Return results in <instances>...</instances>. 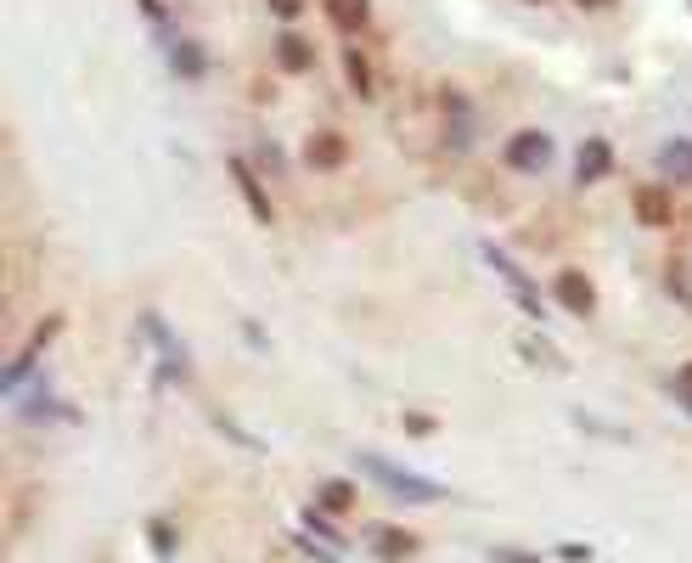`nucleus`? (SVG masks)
Instances as JSON below:
<instances>
[{"instance_id": "obj_1", "label": "nucleus", "mask_w": 692, "mask_h": 563, "mask_svg": "<svg viewBox=\"0 0 692 563\" xmlns=\"http://www.w3.org/2000/svg\"><path fill=\"white\" fill-rule=\"evenodd\" d=\"M360 474H372L383 490L406 495V502H445L440 485H428V479H417V474H406V468H394V462H383L378 451H360Z\"/></svg>"}, {"instance_id": "obj_2", "label": "nucleus", "mask_w": 692, "mask_h": 563, "mask_svg": "<svg viewBox=\"0 0 692 563\" xmlns=\"http://www.w3.org/2000/svg\"><path fill=\"white\" fill-rule=\"evenodd\" d=\"M502 158H507V170L535 175V170H546V163H552V136H546V130H518Z\"/></svg>"}, {"instance_id": "obj_3", "label": "nucleus", "mask_w": 692, "mask_h": 563, "mask_svg": "<svg viewBox=\"0 0 692 563\" xmlns=\"http://www.w3.org/2000/svg\"><path fill=\"white\" fill-rule=\"evenodd\" d=\"M225 170H231V181L243 186V197H248V215H254L259 225H271V220H276V204H271V192L259 186V175L248 170V158H225Z\"/></svg>"}, {"instance_id": "obj_4", "label": "nucleus", "mask_w": 692, "mask_h": 563, "mask_svg": "<svg viewBox=\"0 0 692 563\" xmlns=\"http://www.w3.org/2000/svg\"><path fill=\"white\" fill-rule=\"evenodd\" d=\"M344 158H349V142L333 136V130H316V136L305 142V163H310V170H338Z\"/></svg>"}, {"instance_id": "obj_5", "label": "nucleus", "mask_w": 692, "mask_h": 563, "mask_svg": "<svg viewBox=\"0 0 692 563\" xmlns=\"http://www.w3.org/2000/svg\"><path fill=\"white\" fill-rule=\"evenodd\" d=\"M557 299H564V310H574V316H591L597 310V287H591V277H580V271H564L557 277Z\"/></svg>"}, {"instance_id": "obj_6", "label": "nucleus", "mask_w": 692, "mask_h": 563, "mask_svg": "<svg viewBox=\"0 0 692 563\" xmlns=\"http://www.w3.org/2000/svg\"><path fill=\"white\" fill-rule=\"evenodd\" d=\"M276 62H282L287 74H310V69H316V46L299 40L293 28H282V35H276Z\"/></svg>"}, {"instance_id": "obj_7", "label": "nucleus", "mask_w": 692, "mask_h": 563, "mask_svg": "<svg viewBox=\"0 0 692 563\" xmlns=\"http://www.w3.org/2000/svg\"><path fill=\"white\" fill-rule=\"evenodd\" d=\"M326 7V23L344 28V35H355V28L372 23V0H321Z\"/></svg>"}, {"instance_id": "obj_8", "label": "nucleus", "mask_w": 692, "mask_h": 563, "mask_svg": "<svg viewBox=\"0 0 692 563\" xmlns=\"http://www.w3.org/2000/svg\"><path fill=\"white\" fill-rule=\"evenodd\" d=\"M614 170V152H608V142H585L580 147V163H574V175H580V186H591V181H603Z\"/></svg>"}, {"instance_id": "obj_9", "label": "nucleus", "mask_w": 692, "mask_h": 563, "mask_svg": "<svg viewBox=\"0 0 692 563\" xmlns=\"http://www.w3.org/2000/svg\"><path fill=\"white\" fill-rule=\"evenodd\" d=\"M484 259L496 265V271H502L507 282H512V293H518V305H530V310H541V299H535V287H530V277H523V271H518V265H512V259H507L502 248H484Z\"/></svg>"}, {"instance_id": "obj_10", "label": "nucleus", "mask_w": 692, "mask_h": 563, "mask_svg": "<svg viewBox=\"0 0 692 563\" xmlns=\"http://www.w3.org/2000/svg\"><path fill=\"white\" fill-rule=\"evenodd\" d=\"M658 170L670 181H692V142H665L658 147Z\"/></svg>"}, {"instance_id": "obj_11", "label": "nucleus", "mask_w": 692, "mask_h": 563, "mask_svg": "<svg viewBox=\"0 0 692 563\" xmlns=\"http://www.w3.org/2000/svg\"><path fill=\"white\" fill-rule=\"evenodd\" d=\"M316 507H321V513H349V507H355V485H349V479H326V485L316 490Z\"/></svg>"}, {"instance_id": "obj_12", "label": "nucleus", "mask_w": 692, "mask_h": 563, "mask_svg": "<svg viewBox=\"0 0 692 563\" xmlns=\"http://www.w3.org/2000/svg\"><path fill=\"white\" fill-rule=\"evenodd\" d=\"M417 552V536H411V529H383V536H378V558H411Z\"/></svg>"}, {"instance_id": "obj_13", "label": "nucleus", "mask_w": 692, "mask_h": 563, "mask_svg": "<svg viewBox=\"0 0 692 563\" xmlns=\"http://www.w3.org/2000/svg\"><path fill=\"white\" fill-rule=\"evenodd\" d=\"M344 69H349V85H355L360 96H372V62H367V57L349 51V57H344Z\"/></svg>"}, {"instance_id": "obj_14", "label": "nucleus", "mask_w": 692, "mask_h": 563, "mask_svg": "<svg viewBox=\"0 0 692 563\" xmlns=\"http://www.w3.org/2000/svg\"><path fill=\"white\" fill-rule=\"evenodd\" d=\"M175 69H181L186 79H197V74H203V51H197L191 40H186V46H175Z\"/></svg>"}, {"instance_id": "obj_15", "label": "nucleus", "mask_w": 692, "mask_h": 563, "mask_svg": "<svg viewBox=\"0 0 692 563\" xmlns=\"http://www.w3.org/2000/svg\"><path fill=\"white\" fill-rule=\"evenodd\" d=\"M647 225H665L670 220V209H665V197H658V192H642V209H637Z\"/></svg>"}, {"instance_id": "obj_16", "label": "nucleus", "mask_w": 692, "mask_h": 563, "mask_svg": "<svg viewBox=\"0 0 692 563\" xmlns=\"http://www.w3.org/2000/svg\"><path fill=\"white\" fill-rule=\"evenodd\" d=\"M265 7H271V12L282 17V23H293V17H299V12H305V0H265Z\"/></svg>"}, {"instance_id": "obj_17", "label": "nucleus", "mask_w": 692, "mask_h": 563, "mask_svg": "<svg viewBox=\"0 0 692 563\" xmlns=\"http://www.w3.org/2000/svg\"><path fill=\"white\" fill-rule=\"evenodd\" d=\"M676 394H681V401H687V406H692V360H687V367H681V372H676Z\"/></svg>"}, {"instance_id": "obj_18", "label": "nucleus", "mask_w": 692, "mask_h": 563, "mask_svg": "<svg viewBox=\"0 0 692 563\" xmlns=\"http://www.w3.org/2000/svg\"><path fill=\"white\" fill-rule=\"evenodd\" d=\"M406 428H411V435H434V417H422V412H411V417H406Z\"/></svg>"}, {"instance_id": "obj_19", "label": "nucleus", "mask_w": 692, "mask_h": 563, "mask_svg": "<svg viewBox=\"0 0 692 563\" xmlns=\"http://www.w3.org/2000/svg\"><path fill=\"white\" fill-rule=\"evenodd\" d=\"M496 558H502V563H541V558H535V552H507V547H502V552H496Z\"/></svg>"}, {"instance_id": "obj_20", "label": "nucleus", "mask_w": 692, "mask_h": 563, "mask_svg": "<svg viewBox=\"0 0 692 563\" xmlns=\"http://www.w3.org/2000/svg\"><path fill=\"white\" fill-rule=\"evenodd\" d=\"M580 7H608V0H580Z\"/></svg>"}]
</instances>
